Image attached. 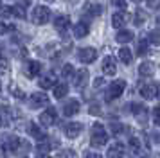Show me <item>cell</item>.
<instances>
[{"label": "cell", "instance_id": "cell-35", "mask_svg": "<svg viewBox=\"0 0 160 158\" xmlns=\"http://www.w3.org/2000/svg\"><path fill=\"white\" fill-rule=\"evenodd\" d=\"M112 4H113L115 7H119L121 11H124V9H126V0H112Z\"/></svg>", "mask_w": 160, "mask_h": 158}, {"label": "cell", "instance_id": "cell-1", "mask_svg": "<svg viewBox=\"0 0 160 158\" xmlns=\"http://www.w3.org/2000/svg\"><path fill=\"white\" fill-rule=\"evenodd\" d=\"M106 142H108V133H106L104 126L99 124V122H95L94 128H92V138H90V144H92L94 147H102Z\"/></svg>", "mask_w": 160, "mask_h": 158}, {"label": "cell", "instance_id": "cell-11", "mask_svg": "<svg viewBox=\"0 0 160 158\" xmlns=\"http://www.w3.org/2000/svg\"><path fill=\"white\" fill-rule=\"evenodd\" d=\"M83 9H85V13H87L88 16H92V18H95V16H99V14L102 13V6L97 4V2H87Z\"/></svg>", "mask_w": 160, "mask_h": 158}, {"label": "cell", "instance_id": "cell-31", "mask_svg": "<svg viewBox=\"0 0 160 158\" xmlns=\"http://www.w3.org/2000/svg\"><path fill=\"white\" fill-rule=\"evenodd\" d=\"M61 72H63V77H72V76H76V70H74L72 65H65Z\"/></svg>", "mask_w": 160, "mask_h": 158}, {"label": "cell", "instance_id": "cell-8", "mask_svg": "<svg viewBox=\"0 0 160 158\" xmlns=\"http://www.w3.org/2000/svg\"><path fill=\"white\" fill-rule=\"evenodd\" d=\"M29 99H31V106L32 108H42V106H47L49 104V97L45 93H40V92L32 93Z\"/></svg>", "mask_w": 160, "mask_h": 158}, {"label": "cell", "instance_id": "cell-23", "mask_svg": "<svg viewBox=\"0 0 160 158\" xmlns=\"http://www.w3.org/2000/svg\"><path fill=\"white\" fill-rule=\"evenodd\" d=\"M67 93H68V85L67 83H58L54 86V97L56 99H63Z\"/></svg>", "mask_w": 160, "mask_h": 158}, {"label": "cell", "instance_id": "cell-6", "mask_svg": "<svg viewBox=\"0 0 160 158\" xmlns=\"http://www.w3.org/2000/svg\"><path fill=\"white\" fill-rule=\"evenodd\" d=\"M81 131H83V124H79V122H68V124L65 126V135L68 136V138L79 136Z\"/></svg>", "mask_w": 160, "mask_h": 158}, {"label": "cell", "instance_id": "cell-2", "mask_svg": "<svg viewBox=\"0 0 160 158\" xmlns=\"http://www.w3.org/2000/svg\"><path fill=\"white\" fill-rule=\"evenodd\" d=\"M51 20V9L45 6H36L34 11H32V22L36 25H43Z\"/></svg>", "mask_w": 160, "mask_h": 158}, {"label": "cell", "instance_id": "cell-39", "mask_svg": "<svg viewBox=\"0 0 160 158\" xmlns=\"http://www.w3.org/2000/svg\"><path fill=\"white\" fill-rule=\"evenodd\" d=\"M102 83H104V81H102L101 77H97V79L94 81V86H95V88H99V86H102Z\"/></svg>", "mask_w": 160, "mask_h": 158}, {"label": "cell", "instance_id": "cell-26", "mask_svg": "<svg viewBox=\"0 0 160 158\" xmlns=\"http://www.w3.org/2000/svg\"><path fill=\"white\" fill-rule=\"evenodd\" d=\"M130 149H131V153H135V155H138L140 151H142V144H140V140H138L137 136H131L130 138Z\"/></svg>", "mask_w": 160, "mask_h": 158}, {"label": "cell", "instance_id": "cell-30", "mask_svg": "<svg viewBox=\"0 0 160 158\" xmlns=\"http://www.w3.org/2000/svg\"><path fill=\"white\" fill-rule=\"evenodd\" d=\"M11 9H13V14H15L16 18H25V9H23V6H13Z\"/></svg>", "mask_w": 160, "mask_h": 158}, {"label": "cell", "instance_id": "cell-43", "mask_svg": "<svg viewBox=\"0 0 160 158\" xmlns=\"http://www.w3.org/2000/svg\"><path fill=\"white\" fill-rule=\"evenodd\" d=\"M131 2H140V0H131Z\"/></svg>", "mask_w": 160, "mask_h": 158}, {"label": "cell", "instance_id": "cell-29", "mask_svg": "<svg viewBox=\"0 0 160 158\" xmlns=\"http://www.w3.org/2000/svg\"><path fill=\"white\" fill-rule=\"evenodd\" d=\"M148 42L153 43V45H160V31H158V29H153L151 32H149Z\"/></svg>", "mask_w": 160, "mask_h": 158}, {"label": "cell", "instance_id": "cell-27", "mask_svg": "<svg viewBox=\"0 0 160 158\" xmlns=\"http://www.w3.org/2000/svg\"><path fill=\"white\" fill-rule=\"evenodd\" d=\"M148 49H149V42H148V38H142L140 42H138V47H137V52L138 56H144V54H148Z\"/></svg>", "mask_w": 160, "mask_h": 158}, {"label": "cell", "instance_id": "cell-37", "mask_svg": "<svg viewBox=\"0 0 160 158\" xmlns=\"http://www.w3.org/2000/svg\"><path fill=\"white\" fill-rule=\"evenodd\" d=\"M9 32V25H6L4 22H0V34H8Z\"/></svg>", "mask_w": 160, "mask_h": 158}, {"label": "cell", "instance_id": "cell-7", "mask_svg": "<svg viewBox=\"0 0 160 158\" xmlns=\"http://www.w3.org/2000/svg\"><path fill=\"white\" fill-rule=\"evenodd\" d=\"M126 22H128V13L126 11H115L112 14V25L115 29H121L122 25H126Z\"/></svg>", "mask_w": 160, "mask_h": 158}, {"label": "cell", "instance_id": "cell-18", "mask_svg": "<svg viewBox=\"0 0 160 158\" xmlns=\"http://www.w3.org/2000/svg\"><path fill=\"white\" fill-rule=\"evenodd\" d=\"M54 25H56V29H58L59 32H65L67 29H68V25H70V18L65 16V14H59L54 20Z\"/></svg>", "mask_w": 160, "mask_h": 158}, {"label": "cell", "instance_id": "cell-20", "mask_svg": "<svg viewBox=\"0 0 160 158\" xmlns=\"http://www.w3.org/2000/svg\"><path fill=\"white\" fill-rule=\"evenodd\" d=\"M131 110H133V115H135L140 122L146 121V111H148V110H146L144 104H140V102H133V104H131Z\"/></svg>", "mask_w": 160, "mask_h": 158}, {"label": "cell", "instance_id": "cell-28", "mask_svg": "<svg viewBox=\"0 0 160 158\" xmlns=\"http://www.w3.org/2000/svg\"><path fill=\"white\" fill-rule=\"evenodd\" d=\"M144 22H146V13L142 9H137L135 11V18H133V23L135 25H144Z\"/></svg>", "mask_w": 160, "mask_h": 158}, {"label": "cell", "instance_id": "cell-42", "mask_svg": "<svg viewBox=\"0 0 160 158\" xmlns=\"http://www.w3.org/2000/svg\"><path fill=\"white\" fill-rule=\"evenodd\" d=\"M157 25H158V27H160V14H158V16H157Z\"/></svg>", "mask_w": 160, "mask_h": 158}, {"label": "cell", "instance_id": "cell-13", "mask_svg": "<svg viewBox=\"0 0 160 158\" xmlns=\"http://www.w3.org/2000/svg\"><path fill=\"white\" fill-rule=\"evenodd\" d=\"M108 158H122L124 155V144L121 142H115V144H112L108 147Z\"/></svg>", "mask_w": 160, "mask_h": 158}, {"label": "cell", "instance_id": "cell-45", "mask_svg": "<svg viewBox=\"0 0 160 158\" xmlns=\"http://www.w3.org/2000/svg\"><path fill=\"white\" fill-rule=\"evenodd\" d=\"M0 92H2V86H0Z\"/></svg>", "mask_w": 160, "mask_h": 158}, {"label": "cell", "instance_id": "cell-22", "mask_svg": "<svg viewBox=\"0 0 160 158\" xmlns=\"http://www.w3.org/2000/svg\"><path fill=\"white\" fill-rule=\"evenodd\" d=\"M40 72H42V63L40 61H29V65H27V76L29 77H36Z\"/></svg>", "mask_w": 160, "mask_h": 158}, {"label": "cell", "instance_id": "cell-34", "mask_svg": "<svg viewBox=\"0 0 160 158\" xmlns=\"http://www.w3.org/2000/svg\"><path fill=\"white\" fill-rule=\"evenodd\" d=\"M149 9H160V0H146Z\"/></svg>", "mask_w": 160, "mask_h": 158}, {"label": "cell", "instance_id": "cell-12", "mask_svg": "<svg viewBox=\"0 0 160 158\" xmlns=\"http://www.w3.org/2000/svg\"><path fill=\"white\" fill-rule=\"evenodd\" d=\"M140 95L144 97V99H157V85H153V83H148L140 88Z\"/></svg>", "mask_w": 160, "mask_h": 158}, {"label": "cell", "instance_id": "cell-36", "mask_svg": "<svg viewBox=\"0 0 160 158\" xmlns=\"http://www.w3.org/2000/svg\"><path fill=\"white\" fill-rule=\"evenodd\" d=\"M83 158H101V155H99V153H94V151H87V153L83 155Z\"/></svg>", "mask_w": 160, "mask_h": 158}, {"label": "cell", "instance_id": "cell-3", "mask_svg": "<svg viewBox=\"0 0 160 158\" xmlns=\"http://www.w3.org/2000/svg\"><path fill=\"white\" fill-rule=\"evenodd\" d=\"M124 88H126V81H122V79L113 81V83L110 85L108 92H106V101H113V99H117V97H121L122 92H124Z\"/></svg>", "mask_w": 160, "mask_h": 158}, {"label": "cell", "instance_id": "cell-19", "mask_svg": "<svg viewBox=\"0 0 160 158\" xmlns=\"http://www.w3.org/2000/svg\"><path fill=\"white\" fill-rule=\"evenodd\" d=\"M88 32H90V27H88V23H85V22H79V23L74 25V36L76 38H85Z\"/></svg>", "mask_w": 160, "mask_h": 158}, {"label": "cell", "instance_id": "cell-41", "mask_svg": "<svg viewBox=\"0 0 160 158\" xmlns=\"http://www.w3.org/2000/svg\"><path fill=\"white\" fill-rule=\"evenodd\" d=\"M36 158H51V156H49V155H38Z\"/></svg>", "mask_w": 160, "mask_h": 158}, {"label": "cell", "instance_id": "cell-4", "mask_svg": "<svg viewBox=\"0 0 160 158\" xmlns=\"http://www.w3.org/2000/svg\"><path fill=\"white\" fill-rule=\"evenodd\" d=\"M78 59L85 65L94 63L95 59H97V50L94 47H83V49L78 50Z\"/></svg>", "mask_w": 160, "mask_h": 158}, {"label": "cell", "instance_id": "cell-38", "mask_svg": "<svg viewBox=\"0 0 160 158\" xmlns=\"http://www.w3.org/2000/svg\"><path fill=\"white\" fill-rule=\"evenodd\" d=\"M90 113H92V115L101 113V111H99V106H95V104H94V106H90Z\"/></svg>", "mask_w": 160, "mask_h": 158}, {"label": "cell", "instance_id": "cell-32", "mask_svg": "<svg viewBox=\"0 0 160 158\" xmlns=\"http://www.w3.org/2000/svg\"><path fill=\"white\" fill-rule=\"evenodd\" d=\"M122 124H121V122H113V124H112V133H113V135H119V133H122Z\"/></svg>", "mask_w": 160, "mask_h": 158}, {"label": "cell", "instance_id": "cell-5", "mask_svg": "<svg viewBox=\"0 0 160 158\" xmlns=\"http://www.w3.org/2000/svg\"><path fill=\"white\" fill-rule=\"evenodd\" d=\"M102 72H104L106 76H115V72H117V61H115V57L106 56L104 59H102Z\"/></svg>", "mask_w": 160, "mask_h": 158}, {"label": "cell", "instance_id": "cell-14", "mask_svg": "<svg viewBox=\"0 0 160 158\" xmlns=\"http://www.w3.org/2000/svg\"><path fill=\"white\" fill-rule=\"evenodd\" d=\"M2 146H4V149H6V151H16V149H18V146H20V138L15 136V135H9V136L4 138Z\"/></svg>", "mask_w": 160, "mask_h": 158}, {"label": "cell", "instance_id": "cell-44", "mask_svg": "<svg viewBox=\"0 0 160 158\" xmlns=\"http://www.w3.org/2000/svg\"><path fill=\"white\" fill-rule=\"evenodd\" d=\"M0 126H2V119H0Z\"/></svg>", "mask_w": 160, "mask_h": 158}, {"label": "cell", "instance_id": "cell-47", "mask_svg": "<svg viewBox=\"0 0 160 158\" xmlns=\"http://www.w3.org/2000/svg\"><path fill=\"white\" fill-rule=\"evenodd\" d=\"M158 158H160V156H158Z\"/></svg>", "mask_w": 160, "mask_h": 158}, {"label": "cell", "instance_id": "cell-25", "mask_svg": "<svg viewBox=\"0 0 160 158\" xmlns=\"http://www.w3.org/2000/svg\"><path fill=\"white\" fill-rule=\"evenodd\" d=\"M27 131H29V133H31L32 136H34L36 140H40V142H43L45 135H43V131H42V129L38 128L36 124H32V122H31V124H29V128H27Z\"/></svg>", "mask_w": 160, "mask_h": 158}, {"label": "cell", "instance_id": "cell-10", "mask_svg": "<svg viewBox=\"0 0 160 158\" xmlns=\"http://www.w3.org/2000/svg\"><path fill=\"white\" fill-rule=\"evenodd\" d=\"M56 121V110L54 108H49L47 111H42L40 113V122L43 124V126H52Z\"/></svg>", "mask_w": 160, "mask_h": 158}, {"label": "cell", "instance_id": "cell-15", "mask_svg": "<svg viewBox=\"0 0 160 158\" xmlns=\"http://www.w3.org/2000/svg\"><path fill=\"white\" fill-rule=\"evenodd\" d=\"M133 38H135L133 31H130V29H121L115 34V42L117 43H130Z\"/></svg>", "mask_w": 160, "mask_h": 158}, {"label": "cell", "instance_id": "cell-16", "mask_svg": "<svg viewBox=\"0 0 160 158\" xmlns=\"http://www.w3.org/2000/svg\"><path fill=\"white\" fill-rule=\"evenodd\" d=\"M138 74L142 77H151L153 74H155V63L153 61H144V63L138 67Z\"/></svg>", "mask_w": 160, "mask_h": 158}, {"label": "cell", "instance_id": "cell-21", "mask_svg": "<svg viewBox=\"0 0 160 158\" xmlns=\"http://www.w3.org/2000/svg\"><path fill=\"white\" fill-rule=\"evenodd\" d=\"M54 83H56V77L52 76V74H49V76H43V77H40V83L38 85L42 86L43 90H49V88H54Z\"/></svg>", "mask_w": 160, "mask_h": 158}, {"label": "cell", "instance_id": "cell-46", "mask_svg": "<svg viewBox=\"0 0 160 158\" xmlns=\"http://www.w3.org/2000/svg\"><path fill=\"white\" fill-rule=\"evenodd\" d=\"M47 2H52V0H47Z\"/></svg>", "mask_w": 160, "mask_h": 158}, {"label": "cell", "instance_id": "cell-24", "mask_svg": "<svg viewBox=\"0 0 160 158\" xmlns=\"http://www.w3.org/2000/svg\"><path fill=\"white\" fill-rule=\"evenodd\" d=\"M119 59L122 61L124 65H130L133 61V54H131V50L128 47H122V49L119 50Z\"/></svg>", "mask_w": 160, "mask_h": 158}, {"label": "cell", "instance_id": "cell-40", "mask_svg": "<svg viewBox=\"0 0 160 158\" xmlns=\"http://www.w3.org/2000/svg\"><path fill=\"white\" fill-rule=\"evenodd\" d=\"M157 99H160V83L157 85Z\"/></svg>", "mask_w": 160, "mask_h": 158}, {"label": "cell", "instance_id": "cell-17", "mask_svg": "<svg viewBox=\"0 0 160 158\" xmlns=\"http://www.w3.org/2000/svg\"><path fill=\"white\" fill-rule=\"evenodd\" d=\"M79 111V102L76 99H70L68 102H65V106H63V113L67 115V117H72V115H76Z\"/></svg>", "mask_w": 160, "mask_h": 158}, {"label": "cell", "instance_id": "cell-9", "mask_svg": "<svg viewBox=\"0 0 160 158\" xmlns=\"http://www.w3.org/2000/svg\"><path fill=\"white\" fill-rule=\"evenodd\" d=\"M88 83V70L87 68H79L74 76V86L76 88H83Z\"/></svg>", "mask_w": 160, "mask_h": 158}, {"label": "cell", "instance_id": "cell-33", "mask_svg": "<svg viewBox=\"0 0 160 158\" xmlns=\"http://www.w3.org/2000/svg\"><path fill=\"white\" fill-rule=\"evenodd\" d=\"M153 122H155L157 126H160V108L158 106L153 110Z\"/></svg>", "mask_w": 160, "mask_h": 158}]
</instances>
